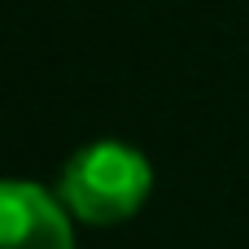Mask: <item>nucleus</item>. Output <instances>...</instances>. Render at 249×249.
<instances>
[{"mask_svg":"<svg viewBox=\"0 0 249 249\" xmlns=\"http://www.w3.org/2000/svg\"><path fill=\"white\" fill-rule=\"evenodd\" d=\"M153 193V166L140 149L123 140H96L83 144L66 166L57 197L70 210V219L92 228H114L140 214V206Z\"/></svg>","mask_w":249,"mask_h":249,"instance_id":"nucleus-1","label":"nucleus"},{"mask_svg":"<svg viewBox=\"0 0 249 249\" xmlns=\"http://www.w3.org/2000/svg\"><path fill=\"white\" fill-rule=\"evenodd\" d=\"M70 210L39 184L0 179V249H74Z\"/></svg>","mask_w":249,"mask_h":249,"instance_id":"nucleus-2","label":"nucleus"}]
</instances>
